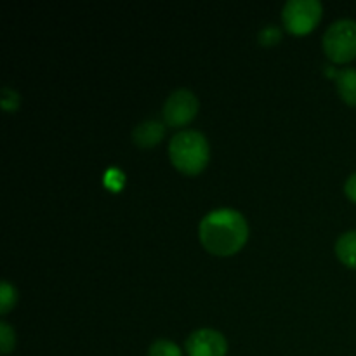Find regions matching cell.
Masks as SVG:
<instances>
[{"label":"cell","mask_w":356,"mask_h":356,"mask_svg":"<svg viewBox=\"0 0 356 356\" xmlns=\"http://www.w3.org/2000/svg\"><path fill=\"white\" fill-rule=\"evenodd\" d=\"M202 245L214 256H233L247 243L249 225L238 211L229 207L216 209L200 221Z\"/></svg>","instance_id":"1"},{"label":"cell","mask_w":356,"mask_h":356,"mask_svg":"<svg viewBox=\"0 0 356 356\" xmlns=\"http://www.w3.org/2000/svg\"><path fill=\"white\" fill-rule=\"evenodd\" d=\"M323 7L318 0H289L282 10V21L289 33L306 35L322 19Z\"/></svg>","instance_id":"4"},{"label":"cell","mask_w":356,"mask_h":356,"mask_svg":"<svg viewBox=\"0 0 356 356\" xmlns=\"http://www.w3.org/2000/svg\"><path fill=\"white\" fill-rule=\"evenodd\" d=\"M336 254L344 266L356 270V229L343 233L336 242Z\"/></svg>","instance_id":"9"},{"label":"cell","mask_w":356,"mask_h":356,"mask_svg":"<svg viewBox=\"0 0 356 356\" xmlns=\"http://www.w3.org/2000/svg\"><path fill=\"white\" fill-rule=\"evenodd\" d=\"M148 356H183L179 346L174 344L172 341L167 339H159L149 346Z\"/></svg>","instance_id":"11"},{"label":"cell","mask_w":356,"mask_h":356,"mask_svg":"<svg viewBox=\"0 0 356 356\" xmlns=\"http://www.w3.org/2000/svg\"><path fill=\"white\" fill-rule=\"evenodd\" d=\"M336 82L341 99L350 106H356V68H346L337 72Z\"/></svg>","instance_id":"8"},{"label":"cell","mask_w":356,"mask_h":356,"mask_svg":"<svg viewBox=\"0 0 356 356\" xmlns=\"http://www.w3.org/2000/svg\"><path fill=\"white\" fill-rule=\"evenodd\" d=\"M16 299H17V292L14 289V285H10L9 282L3 280L0 284V313L2 315H7L10 309L14 308L16 305Z\"/></svg>","instance_id":"10"},{"label":"cell","mask_w":356,"mask_h":356,"mask_svg":"<svg viewBox=\"0 0 356 356\" xmlns=\"http://www.w3.org/2000/svg\"><path fill=\"white\" fill-rule=\"evenodd\" d=\"M169 156L172 165L186 176H197L211 159L209 141L198 131H181L170 139Z\"/></svg>","instance_id":"2"},{"label":"cell","mask_w":356,"mask_h":356,"mask_svg":"<svg viewBox=\"0 0 356 356\" xmlns=\"http://www.w3.org/2000/svg\"><path fill=\"white\" fill-rule=\"evenodd\" d=\"M186 351L190 356H226L228 341L214 329H200L190 334L186 339Z\"/></svg>","instance_id":"6"},{"label":"cell","mask_w":356,"mask_h":356,"mask_svg":"<svg viewBox=\"0 0 356 356\" xmlns=\"http://www.w3.org/2000/svg\"><path fill=\"white\" fill-rule=\"evenodd\" d=\"M323 51L334 63H350L356 58V21L339 19L327 28Z\"/></svg>","instance_id":"3"},{"label":"cell","mask_w":356,"mask_h":356,"mask_svg":"<svg viewBox=\"0 0 356 356\" xmlns=\"http://www.w3.org/2000/svg\"><path fill=\"white\" fill-rule=\"evenodd\" d=\"M165 134V125L159 120H146L139 124L132 132V139L139 148H153L159 145Z\"/></svg>","instance_id":"7"},{"label":"cell","mask_w":356,"mask_h":356,"mask_svg":"<svg viewBox=\"0 0 356 356\" xmlns=\"http://www.w3.org/2000/svg\"><path fill=\"white\" fill-rule=\"evenodd\" d=\"M163 120L170 127L188 125L198 113V99L191 90L177 89L167 97L162 108Z\"/></svg>","instance_id":"5"},{"label":"cell","mask_w":356,"mask_h":356,"mask_svg":"<svg viewBox=\"0 0 356 356\" xmlns=\"http://www.w3.org/2000/svg\"><path fill=\"white\" fill-rule=\"evenodd\" d=\"M282 40V31L277 26L270 24V26L263 28L259 31V42L263 45H275Z\"/></svg>","instance_id":"14"},{"label":"cell","mask_w":356,"mask_h":356,"mask_svg":"<svg viewBox=\"0 0 356 356\" xmlns=\"http://www.w3.org/2000/svg\"><path fill=\"white\" fill-rule=\"evenodd\" d=\"M0 103H2L3 111H7V113H13V111H16L17 108H19V103H21L19 94H17L14 89H10V87H3L2 99H0Z\"/></svg>","instance_id":"13"},{"label":"cell","mask_w":356,"mask_h":356,"mask_svg":"<svg viewBox=\"0 0 356 356\" xmlns=\"http://www.w3.org/2000/svg\"><path fill=\"white\" fill-rule=\"evenodd\" d=\"M344 193H346V197L350 198L351 202L356 204V172L348 177L346 184H344Z\"/></svg>","instance_id":"15"},{"label":"cell","mask_w":356,"mask_h":356,"mask_svg":"<svg viewBox=\"0 0 356 356\" xmlns=\"http://www.w3.org/2000/svg\"><path fill=\"white\" fill-rule=\"evenodd\" d=\"M16 346V334L7 322H0V351L2 355H9Z\"/></svg>","instance_id":"12"}]
</instances>
